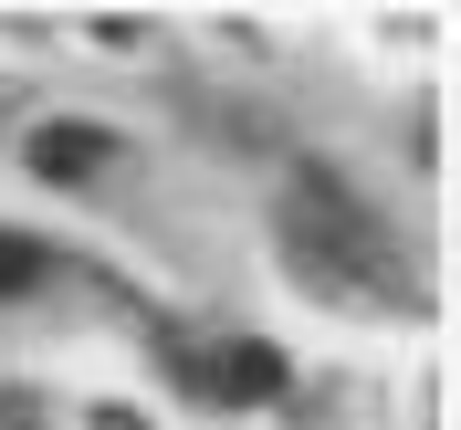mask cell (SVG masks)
<instances>
[{
  "mask_svg": "<svg viewBox=\"0 0 461 430\" xmlns=\"http://www.w3.org/2000/svg\"><path fill=\"white\" fill-rule=\"evenodd\" d=\"M42 262H53L42 242H22V231H0V294H32V284H42Z\"/></svg>",
  "mask_w": 461,
  "mask_h": 430,
  "instance_id": "cell-3",
  "label": "cell"
},
{
  "mask_svg": "<svg viewBox=\"0 0 461 430\" xmlns=\"http://www.w3.org/2000/svg\"><path fill=\"white\" fill-rule=\"evenodd\" d=\"M105 430H137V420H126V409H105Z\"/></svg>",
  "mask_w": 461,
  "mask_h": 430,
  "instance_id": "cell-5",
  "label": "cell"
},
{
  "mask_svg": "<svg viewBox=\"0 0 461 430\" xmlns=\"http://www.w3.org/2000/svg\"><path fill=\"white\" fill-rule=\"evenodd\" d=\"M0 430H53V409L32 399V389H0Z\"/></svg>",
  "mask_w": 461,
  "mask_h": 430,
  "instance_id": "cell-4",
  "label": "cell"
},
{
  "mask_svg": "<svg viewBox=\"0 0 461 430\" xmlns=\"http://www.w3.org/2000/svg\"><path fill=\"white\" fill-rule=\"evenodd\" d=\"M105 158H126V137L95 126V115H53V126H32V178H53V189H85Z\"/></svg>",
  "mask_w": 461,
  "mask_h": 430,
  "instance_id": "cell-1",
  "label": "cell"
},
{
  "mask_svg": "<svg viewBox=\"0 0 461 430\" xmlns=\"http://www.w3.org/2000/svg\"><path fill=\"white\" fill-rule=\"evenodd\" d=\"M200 399H221V409H241V399H284V357H273L262 336L221 346V357H210V378H200Z\"/></svg>",
  "mask_w": 461,
  "mask_h": 430,
  "instance_id": "cell-2",
  "label": "cell"
}]
</instances>
